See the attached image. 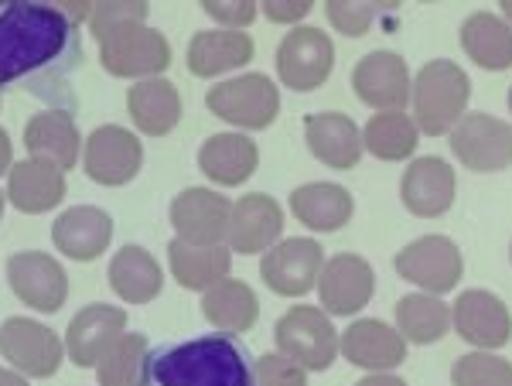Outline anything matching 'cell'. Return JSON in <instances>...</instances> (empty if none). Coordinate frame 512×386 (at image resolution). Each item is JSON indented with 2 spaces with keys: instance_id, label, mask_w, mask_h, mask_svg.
<instances>
[{
  "instance_id": "1",
  "label": "cell",
  "mask_w": 512,
  "mask_h": 386,
  "mask_svg": "<svg viewBox=\"0 0 512 386\" xmlns=\"http://www.w3.org/2000/svg\"><path fill=\"white\" fill-rule=\"evenodd\" d=\"M82 62L79 31L48 0H0V93L24 89L72 106L69 79Z\"/></svg>"
},
{
  "instance_id": "2",
  "label": "cell",
  "mask_w": 512,
  "mask_h": 386,
  "mask_svg": "<svg viewBox=\"0 0 512 386\" xmlns=\"http://www.w3.org/2000/svg\"><path fill=\"white\" fill-rule=\"evenodd\" d=\"M144 386H256L250 349L226 332L147 352Z\"/></svg>"
},
{
  "instance_id": "3",
  "label": "cell",
  "mask_w": 512,
  "mask_h": 386,
  "mask_svg": "<svg viewBox=\"0 0 512 386\" xmlns=\"http://www.w3.org/2000/svg\"><path fill=\"white\" fill-rule=\"evenodd\" d=\"M472 100V79L448 59L427 62L414 79V123L420 134L437 137L465 117Z\"/></svg>"
},
{
  "instance_id": "4",
  "label": "cell",
  "mask_w": 512,
  "mask_h": 386,
  "mask_svg": "<svg viewBox=\"0 0 512 386\" xmlns=\"http://www.w3.org/2000/svg\"><path fill=\"white\" fill-rule=\"evenodd\" d=\"M99 62L117 79H158L171 65V45L147 24H127L99 41Z\"/></svg>"
},
{
  "instance_id": "5",
  "label": "cell",
  "mask_w": 512,
  "mask_h": 386,
  "mask_svg": "<svg viewBox=\"0 0 512 386\" xmlns=\"http://www.w3.org/2000/svg\"><path fill=\"white\" fill-rule=\"evenodd\" d=\"M277 352L294 359L297 366L311 373H325L338 356V332L332 325V315L321 308H291L274 328Z\"/></svg>"
},
{
  "instance_id": "6",
  "label": "cell",
  "mask_w": 512,
  "mask_h": 386,
  "mask_svg": "<svg viewBox=\"0 0 512 386\" xmlns=\"http://www.w3.org/2000/svg\"><path fill=\"white\" fill-rule=\"evenodd\" d=\"M205 106H209L216 117L233 123V127L263 130L277 120L280 93H277L274 79H267L263 72H250V76H239V79L212 86L209 96H205Z\"/></svg>"
},
{
  "instance_id": "7",
  "label": "cell",
  "mask_w": 512,
  "mask_h": 386,
  "mask_svg": "<svg viewBox=\"0 0 512 386\" xmlns=\"http://www.w3.org/2000/svg\"><path fill=\"white\" fill-rule=\"evenodd\" d=\"M451 151L468 171H506L512 164V123L492 113H468L451 127Z\"/></svg>"
},
{
  "instance_id": "8",
  "label": "cell",
  "mask_w": 512,
  "mask_h": 386,
  "mask_svg": "<svg viewBox=\"0 0 512 386\" xmlns=\"http://www.w3.org/2000/svg\"><path fill=\"white\" fill-rule=\"evenodd\" d=\"M393 264L403 281L424 287L427 294H437V298L454 291L461 274H465L461 250L448 236H420V240H414L396 253Z\"/></svg>"
},
{
  "instance_id": "9",
  "label": "cell",
  "mask_w": 512,
  "mask_h": 386,
  "mask_svg": "<svg viewBox=\"0 0 512 386\" xmlns=\"http://www.w3.org/2000/svg\"><path fill=\"white\" fill-rule=\"evenodd\" d=\"M335 69V45L321 28H294L277 48V76L294 93L325 86Z\"/></svg>"
},
{
  "instance_id": "10",
  "label": "cell",
  "mask_w": 512,
  "mask_h": 386,
  "mask_svg": "<svg viewBox=\"0 0 512 386\" xmlns=\"http://www.w3.org/2000/svg\"><path fill=\"white\" fill-rule=\"evenodd\" d=\"M0 356L18 373L45 380V376L59 373L65 346L48 325L31 322V318H7L0 325Z\"/></svg>"
},
{
  "instance_id": "11",
  "label": "cell",
  "mask_w": 512,
  "mask_h": 386,
  "mask_svg": "<svg viewBox=\"0 0 512 386\" xmlns=\"http://www.w3.org/2000/svg\"><path fill=\"white\" fill-rule=\"evenodd\" d=\"M325 267V250L318 240H284L270 246L260 260V277L280 298H304L318 284V274Z\"/></svg>"
},
{
  "instance_id": "12",
  "label": "cell",
  "mask_w": 512,
  "mask_h": 386,
  "mask_svg": "<svg viewBox=\"0 0 512 386\" xmlns=\"http://www.w3.org/2000/svg\"><path fill=\"white\" fill-rule=\"evenodd\" d=\"M7 281H11V291L24 305L45 311V315H55L69 298V277H65L62 264H55V257H48V253H14L7 260Z\"/></svg>"
},
{
  "instance_id": "13",
  "label": "cell",
  "mask_w": 512,
  "mask_h": 386,
  "mask_svg": "<svg viewBox=\"0 0 512 386\" xmlns=\"http://www.w3.org/2000/svg\"><path fill=\"white\" fill-rule=\"evenodd\" d=\"M229 212H233V202L226 195L212 192V188H185L171 202V226L185 243L219 246L226 243Z\"/></svg>"
},
{
  "instance_id": "14",
  "label": "cell",
  "mask_w": 512,
  "mask_h": 386,
  "mask_svg": "<svg viewBox=\"0 0 512 386\" xmlns=\"http://www.w3.org/2000/svg\"><path fill=\"white\" fill-rule=\"evenodd\" d=\"M376 274L369 260L355 257V253H338L328 260L318 274V298L328 315H355L373 301Z\"/></svg>"
},
{
  "instance_id": "15",
  "label": "cell",
  "mask_w": 512,
  "mask_h": 386,
  "mask_svg": "<svg viewBox=\"0 0 512 386\" xmlns=\"http://www.w3.org/2000/svg\"><path fill=\"white\" fill-rule=\"evenodd\" d=\"M86 175L99 185H127L137 178L140 164H144V147L137 134L123 127H99L86 141Z\"/></svg>"
},
{
  "instance_id": "16",
  "label": "cell",
  "mask_w": 512,
  "mask_h": 386,
  "mask_svg": "<svg viewBox=\"0 0 512 386\" xmlns=\"http://www.w3.org/2000/svg\"><path fill=\"white\" fill-rule=\"evenodd\" d=\"M451 325L458 328V335L465 342H472L475 349H502L512 339V315L502 305V298H495L492 291H465L451 308Z\"/></svg>"
},
{
  "instance_id": "17",
  "label": "cell",
  "mask_w": 512,
  "mask_h": 386,
  "mask_svg": "<svg viewBox=\"0 0 512 386\" xmlns=\"http://www.w3.org/2000/svg\"><path fill=\"white\" fill-rule=\"evenodd\" d=\"M352 89L373 110H403L410 103V69L396 52H369L352 69Z\"/></svg>"
},
{
  "instance_id": "18",
  "label": "cell",
  "mask_w": 512,
  "mask_h": 386,
  "mask_svg": "<svg viewBox=\"0 0 512 386\" xmlns=\"http://www.w3.org/2000/svg\"><path fill=\"white\" fill-rule=\"evenodd\" d=\"M280 233H284V209L263 192L243 195L229 212L226 243L236 253H246V257L250 253H267L270 246H277Z\"/></svg>"
},
{
  "instance_id": "19",
  "label": "cell",
  "mask_w": 512,
  "mask_h": 386,
  "mask_svg": "<svg viewBox=\"0 0 512 386\" xmlns=\"http://www.w3.org/2000/svg\"><path fill=\"white\" fill-rule=\"evenodd\" d=\"M338 352H342L352 366L369 369V373H386V369H396L407 359V339L386 322L359 318V322H352L342 332Z\"/></svg>"
},
{
  "instance_id": "20",
  "label": "cell",
  "mask_w": 512,
  "mask_h": 386,
  "mask_svg": "<svg viewBox=\"0 0 512 386\" xmlns=\"http://www.w3.org/2000/svg\"><path fill=\"white\" fill-rule=\"evenodd\" d=\"M458 182H454V168L441 158H417L403 171L400 199L407 212L420 219H437L451 209Z\"/></svg>"
},
{
  "instance_id": "21",
  "label": "cell",
  "mask_w": 512,
  "mask_h": 386,
  "mask_svg": "<svg viewBox=\"0 0 512 386\" xmlns=\"http://www.w3.org/2000/svg\"><path fill=\"white\" fill-rule=\"evenodd\" d=\"M123 328H127V311L123 308L89 305L69 322V332H65V352H69V359L79 369H89V366H96L99 356L120 339Z\"/></svg>"
},
{
  "instance_id": "22",
  "label": "cell",
  "mask_w": 512,
  "mask_h": 386,
  "mask_svg": "<svg viewBox=\"0 0 512 386\" xmlns=\"http://www.w3.org/2000/svg\"><path fill=\"white\" fill-rule=\"evenodd\" d=\"M52 240L65 257L89 264V260L103 257V250L113 240V219L96 205H76L65 209L52 226Z\"/></svg>"
},
{
  "instance_id": "23",
  "label": "cell",
  "mask_w": 512,
  "mask_h": 386,
  "mask_svg": "<svg viewBox=\"0 0 512 386\" xmlns=\"http://www.w3.org/2000/svg\"><path fill=\"white\" fill-rule=\"evenodd\" d=\"M304 137H308L311 154L335 171H352L366 151L362 130L345 113H311L304 120Z\"/></svg>"
},
{
  "instance_id": "24",
  "label": "cell",
  "mask_w": 512,
  "mask_h": 386,
  "mask_svg": "<svg viewBox=\"0 0 512 386\" xmlns=\"http://www.w3.org/2000/svg\"><path fill=\"white\" fill-rule=\"evenodd\" d=\"M11 182H7V199L18 205L21 212H48L65 199V171L52 161L28 158L21 164H11Z\"/></svg>"
},
{
  "instance_id": "25",
  "label": "cell",
  "mask_w": 512,
  "mask_h": 386,
  "mask_svg": "<svg viewBox=\"0 0 512 386\" xmlns=\"http://www.w3.org/2000/svg\"><path fill=\"white\" fill-rule=\"evenodd\" d=\"M256 45L246 31H198L188 45V72L198 79H216L253 59Z\"/></svg>"
},
{
  "instance_id": "26",
  "label": "cell",
  "mask_w": 512,
  "mask_h": 386,
  "mask_svg": "<svg viewBox=\"0 0 512 386\" xmlns=\"http://www.w3.org/2000/svg\"><path fill=\"white\" fill-rule=\"evenodd\" d=\"M256 164H260V151L246 134H216L198 151V168L205 171L209 182L222 188L243 185L256 171Z\"/></svg>"
},
{
  "instance_id": "27",
  "label": "cell",
  "mask_w": 512,
  "mask_h": 386,
  "mask_svg": "<svg viewBox=\"0 0 512 386\" xmlns=\"http://www.w3.org/2000/svg\"><path fill=\"white\" fill-rule=\"evenodd\" d=\"M79 130L69 110H48L28 120L24 127V147L31 158L52 161L59 168H76L79 161Z\"/></svg>"
},
{
  "instance_id": "28",
  "label": "cell",
  "mask_w": 512,
  "mask_h": 386,
  "mask_svg": "<svg viewBox=\"0 0 512 386\" xmlns=\"http://www.w3.org/2000/svg\"><path fill=\"white\" fill-rule=\"evenodd\" d=\"M168 264L171 274L188 291H209L212 284L226 281L229 267H233V253L229 246H195L185 240L168 243Z\"/></svg>"
},
{
  "instance_id": "29",
  "label": "cell",
  "mask_w": 512,
  "mask_h": 386,
  "mask_svg": "<svg viewBox=\"0 0 512 386\" xmlns=\"http://www.w3.org/2000/svg\"><path fill=\"white\" fill-rule=\"evenodd\" d=\"M127 110L140 134L164 137V134H171L175 123L181 120V96L168 79H144V82H137V86H130Z\"/></svg>"
},
{
  "instance_id": "30",
  "label": "cell",
  "mask_w": 512,
  "mask_h": 386,
  "mask_svg": "<svg viewBox=\"0 0 512 386\" xmlns=\"http://www.w3.org/2000/svg\"><path fill=\"white\" fill-rule=\"evenodd\" d=\"M461 48L482 69L506 72L512 69V24L478 11L461 24Z\"/></svg>"
},
{
  "instance_id": "31",
  "label": "cell",
  "mask_w": 512,
  "mask_h": 386,
  "mask_svg": "<svg viewBox=\"0 0 512 386\" xmlns=\"http://www.w3.org/2000/svg\"><path fill=\"white\" fill-rule=\"evenodd\" d=\"M291 209L308 229L318 233H338L345 223L352 219V195L342 185H328V182H311L294 188L291 195Z\"/></svg>"
},
{
  "instance_id": "32",
  "label": "cell",
  "mask_w": 512,
  "mask_h": 386,
  "mask_svg": "<svg viewBox=\"0 0 512 386\" xmlns=\"http://www.w3.org/2000/svg\"><path fill=\"white\" fill-rule=\"evenodd\" d=\"M164 274L144 246H123L110 264V287L127 305H147L161 294Z\"/></svg>"
},
{
  "instance_id": "33",
  "label": "cell",
  "mask_w": 512,
  "mask_h": 386,
  "mask_svg": "<svg viewBox=\"0 0 512 386\" xmlns=\"http://www.w3.org/2000/svg\"><path fill=\"white\" fill-rule=\"evenodd\" d=\"M202 315L209 318V325H216L219 332L236 335L250 332L260 318V301H256L253 287L243 281H219L205 291L202 298Z\"/></svg>"
},
{
  "instance_id": "34",
  "label": "cell",
  "mask_w": 512,
  "mask_h": 386,
  "mask_svg": "<svg viewBox=\"0 0 512 386\" xmlns=\"http://www.w3.org/2000/svg\"><path fill=\"white\" fill-rule=\"evenodd\" d=\"M420 144V130L403 110H383L362 130V147L379 161H407Z\"/></svg>"
},
{
  "instance_id": "35",
  "label": "cell",
  "mask_w": 512,
  "mask_h": 386,
  "mask_svg": "<svg viewBox=\"0 0 512 386\" xmlns=\"http://www.w3.org/2000/svg\"><path fill=\"white\" fill-rule=\"evenodd\" d=\"M396 325L403 339L431 346L451 332V308L437 294H407L396 301Z\"/></svg>"
},
{
  "instance_id": "36",
  "label": "cell",
  "mask_w": 512,
  "mask_h": 386,
  "mask_svg": "<svg viewBox=\"0 0 512 386\" xmlns=\"http://www.w3.org/2000/svg\"><path fill=\"white\" fill-rule=\"evenodd\" d=\"M147 352H151V346H147L144 335L123 332L120 339L99 356V363H96L99 386H144Z\"/></svg>"
},
{
  "instance_id": "37",
  "label": "cell",
  "mask_w": 512,
  "mask_h": 386,
  "mask_svg": "<svg viewBox=\"0 0 512 386\" xmlns=\"http://www.w3.org/2000/svg\"><path fill=\"white\" fill-rule=\"evenodd\" d=\"M400 11V0H328L325 14L335 31L345 38H362L379 18H390Z\"/></svg>"
},
{
  "instance_id": "38",
  "label": "cell",
  "mask_w": 512,
  "mask_h": 386,
  "mask_svg": "<svg viewBox=\"0 0 512 386\" xmlns=\"http://www.w3.org/2000/svg\"><path fill=\"white\" fill-rule=\"evenodd\" d=\"M454 386H512V363L495 352H468L451 369Z\"/></svg>"
},
{
  "instance_id": "39",
  "label": "cell",
  "mask_w": 512,
  "mask_h": 386,
  "mask_svg": "<svg viewBox=\"0 0 512 386\" xmlns=\"http://www.w3.org/2000/svg\"><path fill=\"white\" fill-rule=\"evenodd\" d=\"M147 14H151V4H147V0H96L93 14H89V31H93L96 41H103L117 28L144 24Z\"/></svg>"
},
{
  "instance_id": "40",
  "label": "cell",
  "mask_w": 512,
  "mask_h": 386,
  "mask_svg": "<svg viewBox=\"0 0 512 386\" xmlns=\"http://www.w3.org/2000/svg\"><path fill=\"white\" fill-rule=\"evenodd\" d=\"M256 386H308V369L287 359L284 352H267L253 363Z\"/></svg>"
},
{
  "instance_id": "41",
  "label": "cell",
  "mask_w": 512,
  "mask_h": 386,
  "mask_svg": "<svg viewBox=\"0 0 512 386\" xmlns=\"http://www.w3.org/2000/svg\"><path fill=\"white\" fill-rule=\"evenodd\" d=\"M212 21L226 28H250L256 18V0H198Z\"/></svg>"
},
{
  "instance_id": "42",
  "label": "cell",
  "mask_w": 512,
  "mask_h": 386,
  "mask_svg": "<svg viewBox=\"0 0 512 386\" xmlns=\"http://www.w3.org/2000/svg\"><path fill=\"white\" fill-rule=\"evenodd\" d=\"M315 0H263V14L274 24H297L308 18Z\"/></svg>"
},
{
  "instance_id": "43",
  "label": "cell",
  "mask_w": 512,
  "mask_h": 386,
  "mask_svg": "<svg viewBox=\"0 0 512 386\" xmlns=\"http://www.w3.org/2000/svg\"><path fill=\"white\" fill-rule=\"evenodd\" d=\"M48 4L59 7V11H62L72 24H79V21H89V14H93V4H96V0H48Z\"/></svg>"
},
{
  "instance_id": "44",
  "label": "cell",
  "mask_w": 512,
  "mask_h": 386,
  "mask_svg": "<svg viewBox=\"0 0 512 386\" xmlns=\"http://www.w3.org/2000/svg\"><path fill=\"white\" fill-rule=\"evenodd\" d=\"M355 386H407L400 380V376H386V373H373V376H366V380H359Z\"/></svg>"
},
{
  "instance_id": "45",
  "label": "cell",
  "mask_w": 512,
  "mask_h": 386,
  "mask_svg": "<svg viewBox=\"0 0 512 386\" xmlns=\"http://www.w3.org/2000/svg\"><path fill=\"white\" fill-rule=\"evenodd\" d=\"M4 171H11V137L0 127V175H4Z\"/></svg>"
},
{
  "instance_id": "46",
  "label": "cell",
  "mask_w": 512,
  "mask_h": 386,
  "mask_svg": "<svg viewBox=\"0 0 512 386\" xmlns=\"http://www.w3.org/2000/svg\"><path fill=\"white\" fill-rule=\"evenodd\" d=\"M0 386H28V380L18 373H11V369H0Z\"/></svg>"
},
{
  "instance_id": "47",
  "label": "cell",
  "mask_w": 512,
  "mask_h": 386,
  "mask_svg": "<svg viewBox=\"0 0 512 386\" xmlns=\"http://www.w3.org/2000/svg\"><path fill=\"white\" fill-rule=\"evenodd\" d=\"M499 7H502V14H506V21L512 24V0H499Z\"/></svg>"
},
{
  "instance_id": "48",
  "label": "cell",
  "mask_w": 512,
  "mask_h": 386,
  "mask_svg": "<svg viewBox=\"0 0 512 386\" xmlns=\"http://www.w3.org/2000/svg\"><path fill=\"white\" fill-rule=\"evenodd\" d=\"M4 202H7V192H0V219H4Z\"/></svg>"
},
{
  "instance_id": "49",
  "label": "cell",
  "mask_w": 512,
  "mask_h": 386,
  "mask_svg": "<svg viewBox=\"0 0 512 386\" xmlns=\"http://www.w3.org/2000/svg\"><path fill=\"white\" fill-rule=\"evenodd\" d=\"M509 113H512V89H509Z\"/></svg>"
},
{
  "instance_id": "50",
  "label": "cell",
  "mask_w": 512,
  "mask_h": 386,
  "mask_svg": "<svg viewBox=\"0 0 512 386\" xmlns=\"http://www.w3.org/2000/svg\"><path fill=\"white\" fill-rule=\"evenodd\" d=\"M509 257H512V246H509Z\"/></svg>"
},
{
  "instance_id": "51",
  "label": "cell",
  "mask_w": 512,
  "mask_h": 386,
  "mask_svg": "<svg viewBox=\"0 0 512 386\" xmlns=\"http://www.w3.org/2000/svg\"><path fill=\"white\" fill-rule=\"evenodd\" d=\"M424 4H431V0H424Z\"/></svg>"
}]
</instances>
